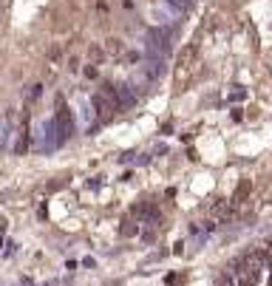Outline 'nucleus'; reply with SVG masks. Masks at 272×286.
I'll use <instances>...</instances> for the list:
<instances>
[{"mask_svg":"<svg viewBox=\"0 0 272 286\" xmlns=\"http://www.w3.org/2000/svg\"><path fill=\"white\" fill-rule=\"evenodd\" d=\"M145 48H147V57H150V60H165V54L170 51L168 32H162V29H150L147 37H145Z\"/></svg>","mask_w":272,"mask_h":286,"instance_id":"nucleus-1","label":"nucleus"},{"mask_svg":"<svg viewBox=\"0 0 272 286\" xmlns=\"http://www.w3.org/2000/svg\"><path fill=\"white\" fill-rule=\"evenodd\" d=\"M54 130H57V145H63V142L74 133V116H71V111H68L66 105H60V108H57Z\"/></svg>","mask_w":272,"mask_h":286,"instance_id":"nucleus-2","label":"nucleus"},{"mask_svg":"<svg viewBox=\"0 0 272 286\" xmlns=\"http://www.w3.org/2000/svg\"><path fill=\"white\" fill-rule=\"evenodd\" d=\"M91 108H94V114H97L100 122H108V119L113 116V111H119V108H116V105H113L102 91H97L94 96H91Z\"/></svg>","mask_w":272,"mask_h":286,"instance_id":"nucleus-3","label":"nucleus"},{"mask_svg":"<svg viewBox=\"0 0 272 286\" xmlns=\"http://www.w3.org/2000/svg\"><path fill=\"white\" fill-rule=\"evenodd\" d=\"M134 216H136V221H142V224H159V221H162V213H159L156 204H139V207H134Z\"/></svg>","mask_w":272,"mask_h":286,"instance_id":"nucleus-4","label":"nucleus"},{"mask_svg":"<svg viewBox=\"0 0 272 286\" xmlns=\"http://www.w3.org/2000/svg\"><path fill=\"white\" fill-rule=\"evenodd\" d=\"M116 102H119V108L136 105V85L134 82H119L116 85Z\"/></svg>","mask_w":272,"mask_h":286,"instance_id":"nucleus-5","label":"nucleus"},{"mask_svg":"<svg viewBox=\"0 0 272 286\" xmlns=\"http://www.w3.org/2000/svg\"><path fill=\"white\" fill-rule=\"evenodd\" d=\"M199 57V46L196 43H190V46H184L181 48V54H179V68L184 71V68H190L193 65V60Z\"/></svg>","mask_w":272,"mask_h":286,"instance_id":"nucleus-6","label":"nucleus"},{"mask_svg":"<svg viewBox=\"0 0 272 286\" xmlns=\"http://www.w3.org/2000/svg\"><path fill=\"white\" fill-rule=\"evenodd\" d=\"M249 190H252V184H249V179H244V182L236 187V193H233V204H244L247 201Z\"/></svg>","mask_w":272,"mask_h":286,"instance_id":"nucleus-7","label":"nucleus"},{"mask_svg":"<svg viewBox=\"0 0 272 286\" xmlns=\"http://www.w3.org/2000/svg\"><path fill=\"white\" fill-rule=\"evenodd\" d=\"M14 150H17V153H26V150H29V127H26V122H23V127L17 130V145H14Z\"/></svg>","mask_w":272,"mask_h":286,"instance_id":"nucleus-8","label":"nucleus"},{"mask_svg":"<svg viewBox=\"0 0 272 286\" xmlns=\"http://www.w3.org/2000/svg\"><path fill=\"white\" fill-rule=\"evenodd\" d=\"M162 3H168L170 9H176V12H190L196 0H162Z\"/></svg>","mask_w":272,"mask_h":286,"instance_id":"nucleus-9","label":"nucleus"},{"mask_svg":"<svg viewBox=\"0 0 272 286\" xmlns=\"http://www.w3.org/2000/svg\"><path fill=\"white\" fill-rule=\"evenodd\" d=\"M105 51H108V54H111V57H119V54H122V51H125L122 40H116V37H111V40H108V43H105Z\"/></svg>","mask_w":272,"mask_h":286,"instance_id":"nucleus-10","label":"nucleus"},{"mask_svg":"<svg viewBox=\"0 0 272 286\" xmlns=\"http://www.w3.org/2000/svg\"><path fill=\"white\" fill-rule=\"evenodd\" d=\"M136 232H139V224H134V221H122V227H119V235H122V238H134Z\"/></svg>","mask_w":272,"mask_h":286,"instance_id":"nucleus-11","label":"nucleus"},{"mask_svg":"<svg viewBox=\"0 0 272 286\" xmlns=\"http://www.w3.org/2000/svg\"><path fill=\"white\" fill-rule=\"evenodd\" d=\"M102 54H105V51H102L100 46H91V48H88V60H91V65H97V63L102 60Z\"/></svg>","mask_w":272,"mask_h":286,"instance_id":"nucleus-12","label":"nucleus"},{"mask_svg":"<svg viewBox=\"0 0 272 286\" xmlns=\"http://www.w3.org/2000/svg\"><path fill=\"white\" fill-rule=\"evenodd\" d=\"M215 286H236V278L230 272H224V275H218V281H215Z\"/></svg>","mask_w":272,"mask_h":286,"instance_id":"nucleus-13","label":"nucleus"},{"mask_svg":"<svg viewBox=\"0 0 272 286\" xmlns=\"http://www.w3.org/2000/svg\"><path fill=\"white\" fill-rule=\"evenodd\" d=\"M213 216H227V204H224V198H215V204H213Z\"/></svg>","mask_w":272,"mask_h":286,"instance_id":"nucleus-14","label":"nucleus"},{"mask_svg":"<svg viewBox=\"0 0 272 286\" xmlns=\"http://www.w3.org/2000/svg\"><path fill=\"white\" fill-rule=\"evenodd\" d=\"M97 74H100V71H97V65H88V68H85V77H88V80H94Z\"/></svg>","mask_w":272,"mask_h":286,"instance_id":"nucleus-15","label":"nucleus"},{"mask_svg":"<svg viewBox=\"0 0 272 286\" xmlns=\"http://www.w3.org/2000/svg\"><path fill=\"white\" fill-rule=\"evenodd\" d=\"M270 281H272V275H270Z\"/></svg>","mask_w":272,"mask_h":286,"instance_id":"nucleus-16","label":"nucleus"}]
</instances>
